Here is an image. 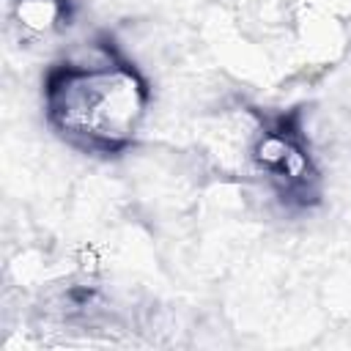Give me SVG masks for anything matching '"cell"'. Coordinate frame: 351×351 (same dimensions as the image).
I'll use <instances>...</instances> for the list:
<instances>
[{
    "label": "cell",
    "mask_w": 351,
    "mask_h": 351,
    "mask_svg": "<svg viewBox=\"0 0 351 351\" xmlns=\"http://www.w3.org/2000/svg\"><path fill=\"white\" fill-rule=\"evenodd\" d=\"M154 85L112 30H99L55 58L41 77V112L49 132L77 154L118 159L148 123Z\"/></svg>",
    "instance_id": "6da1fadb"
},
{
    "label": "cell",
    "mask_w": 351,
    "mask_h": 351,
    "mask_svg": "<svg viewBox=\"0 0 351 351\" xmlns=\"http://www.w3.org/2000/svg\"><path fill=\"white\" fill-rule=\"evenodd\" d=\"M250 121L247 165L285 214H310L324 203L326 178L304 123V107L244 104Z\"/></svg>",
    "instance_id": "7a4b0ae2"
},
{
    "label": "cell",
    "mask_w": 351,
    "mask_h": 351,
    "mask_svg": "<svg viewBox=\"0 0 351 351\" xmlns=\"http://www.w3.org/2000/svg\"><path fill=\"white\" fill-rule=\"evenodd\" d=\"M8 16L22 44H41L74 25L77 0H11Z\"/></svg>",
    "instance_id": "3957f363"
}]
</instances>
